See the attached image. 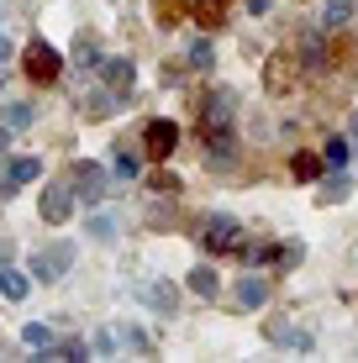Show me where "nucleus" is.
<instances>
[{
    "mask_svg": "<svg viewBox=\"0 0 358 363\" xmlns=\"http://www.w3.org/2000/svg\"><path fill=\"white\" fill-rule=\"evenodd\" d=\"M21 74H27L32 84H58V74H64V53H58L53 43H43V37H32V43L21 48Z\"/></svg>",
    "mask_w": 358,
    "mask_h": 363,
    "instance_id": "f257e3e1",
    "label": "nucleus"
},
{
    "mask_svg": "<svg viewBox=\"0 0 358 363\" xmlns=\"http://www.w3.org/2000/svg\"><path fill=\"white\" fill-rule=\"evenodd\" d=\"M37 216H43L47 227H64V221L74 216V190H69V179L43 184V195H37Z\"/></svg>",
    "mask_w": 358,
    "mask_h": 363,
    "instance_id": "20e7f679",
    "label": "nucleus"
},
{
    "mask_svg": "<svg viewBox=\"0 0 358 363\" xmlns=\"http://www.w3.org/2000/svg\"><path fill=\"white\" fill-rule=\"evenodd\" d=\"M264 300H269V279H264V274H242V279H237V306L258 311Z\"/></svg>",
    "mask_w": 358,
    "mask_h": 363,
    "instance_id": "ddd939ff",
    "label": "nucleus"
},
{
    "mask_svg": "<svg viewBox=\"0 0 358 363\" xmlns=\"http://www.w3.org/2000/svg\"><path fill=\"white\" fill-rule=\"evenodd\" d=\"M116 342H121V347H132V353H147V347H153L142 327H121V332H116Z\"/></svg>",
    "mask_w": 358,
    "mask_h": 363,
    "instance_id": "393cba45",
    "label": "nucleus"
},
{
    "mask_svg": "<svg viewBox=\"0 0 358 363\" xmlns=\"http://www.w3.org/2000/svg\"><path fill=\"white\" fill-rule=\"evenodd\" d=\"M174 147H179V127H174L169 116H153V121L142 127V153H147V158H169Z\"/></svg>",
    "mask_w": 358,
    "mask_h": 363,
    "instance_id": "0eeeda50",
    "label": "nucleus"
},
{
    "mask_svg": "<svg viewBox=\"0 0 358 363\" xmlns=\"http://www.w3.org/2000/svg\"><path fill=\"white\" fill-rule=\"evenodd\" d=\"M69 190H74V200H84V206L106 200V169H101V164H90V158L69 164Z\"/></svg>",
    "mask_w": 358,
    "mask_h": 363,
    "instance_id": "39448f33",
    "label": "nucleus"
},
{
    "mask_svg": "<svg viewBox=\"0 0 358 363\" xmlns=\"http://www.w3.org/2000/svg\"><path fill=\"white\" fill-rule=\"evenodd\" d=\"M11 53H16V48H11V37L0 32V64H11Z\"/></svg>",
    "mask_w": 358,
    "mask_h": 363,
    "instance_id": "2f4dec72",
    "label": "nucleus"
},
{
    "mask_svg": "<svg viewBox=\"0 0 358 363\" xmlns=\"http://www.w3.org/2000/svg\"><path fill=\"white\" fill-rule=\"evenodd\" d=\"M6 147H11V127L0 121V153H6Z\"/></svg>",
    "mask_w": 358,
    "mask_h": 363,
    "instance_id": "72a5a7b5",
    "label": "nucleus"
},
{
    "mask_svg": "<svg viewBox=\"0 0 358 363\" xmlns=\"http://www.w3.org/2000/svg\"><path fill=\"white\" fill-rule=\"evenodd\" d=\"M111 100H116V90H90V95H79V116H84V121H106L111 111H116Z\"/></svg>",
    "mask_w": 358,
    "mask_h": 363,
    "instance_id": "4468645a",
    "label": "nucleus"
},
{
    "mask_svg": "<svg viewBox=\"0 0 358 363\" xmlns=\"http://www.w3.org/2000/svg\"><path fill=\"white\" fill-rule=\"evenodd\" d=\"M269 6H274V0H248V11H253V16H269Z\"/></svg>",
    "mask_w": 358,
    "mask_h": 363,
    "instance_id": "473e14b6",
    "label": "nucleus"
},
{
    "mask_svg": "<svg viewBox=\"0 0 358 363\" xmlns=\"http://www.w3.org/2000/svg\"><path fill=\"white\" fill-rule=\"evenodd\" d=\"M37 179H43V164H37V158H11L6 174H0V200L27 190V184H37Z\"/></svg>",
    "mask_w": 358,
    "mask_h": 363,
    "instance_id": "9d476101",
    "label": "nucleus"
},
{
    "mask_svg": "<svg viewBox=\"0 0 358 363\" xmlns=\"http://www.w3.org/2000/svg\"><path fill=\"white\" fill-rule=\"evenodd\" d=\"M184 11H190V0H153V21L158 27H179Z\"/></svg>",
    "mask_w": 358,
    "mask_h": 363,
    "instance_id": "6ab92c4d",
    "label": "nucleus"
},
{
    "mask_svg": "<svg viewBox=\"0 0 358 363\" xmlns=\"http://www.w3.org/2000/svg\"><path fill=\"white\" fill-rule=\"evenodd\" d=\"M201 242L211 247V253H227V258H242V253H248V232H242L232 216H206Z\"/></svg>",
    "mask_w": 358,
    "mask_h": 363,
    "instance_id": "7ed1b4c3",
    "label": "nucleus"
},
{
    "mask_svg": "<svg viewBox=\"0 0 358 363\" xmlns=\"http://www.w3.org/2000/svg\"><path fill=\"white\" fill-rule=\"evenodd\" d=\"M0 121H6L11 132L32 127V106H27V100H6V111H0Z\"/></svg>",
    "mask_w": 358,
    "mask_h": 363,
    "instance_id": "412c9836",
    "label": "nucleus"
},
{
    "mask_svg": "<svg viewBox=\"0 0 358 363\" xmlns=\"http://www.w3.org/2000/svg\"><path fill=\"white\" fill-rule=\"evenodd\" d=\"M27 290H32L27 269H6V264H0V295H6V300H27Z\"/></svg>",
    "mask_w": 358,
    "mask_h": 363,
    "instance_id": "2eb2a0df",
    "label": "nucleus"
},
{
    "mask_svg": "<svg viewBox=\"0 0 358 363\" xmlns=\"http://www.w3.org/2000/svg\"><path fill=\"white\" fill-rule=\"evenodd\" d=\"M190 290L201 295V300H216V290H221V279H216V269L211 264H201V269H190Z\"/></svg>",
    "mask_w": 358,
    "mask_h": 363,
    "instance_id": "a211bd4d",
    "label": "nucleus"
},
{
    "mask_svg": "<svg viewBox=\"0 0 358 363\" xmlns=\"http://www.w3.org/2000/svg\"><path fill=\"white\" fill-rule=\"evenodd\" d=\"M264 342H274V347H290V353H311V347H316V337L306 332V327H290V321L269 316V321H264Z\"/></svg>",
    "mask_w": 358,
    "mask_h": 363,
    "instance_id": "6e6552de",
    "label": "nucleus"
},
{
    "mask_svg": "<svg viewBox=\"0 0 358 363\" xmlns=\"http://www.w3.org/2000/svg\"><path fill=\"white\" fill-rule=\"evenodd\" d=\"M353 16V0H327V27H342Z\"/></svg>",
    "mask_w": 358,
    "mask_h": 363,
    "instance_id": "c85d7f7f",
    "label": "nucleus"
},
{
    "mask_svg": "<svg viewBox=\"0 0 358 363\" xmlns=\"http://www.w3.org/2000/svg\"><path fill=\"white\" fill-rule=\"evenodd\" d=\"M142 300L158 311V316H174V306H179V290L169 279H153V284H142Z\"/></svg>",
    "mask_w": 358,
    "mask_h": 363,
    "instance_id": "f8f14e48",
    "label": "nucleus"
},
{
    "mask_svg": "<svg viewBox=\"0 0 358 363\" xmlns=\"http://www.w3.org/2000/svg\"><path fill=\"white\" fill-rule=\"evenodd\" d=\"M147 190H153V195H179V179H174V174H153Z\"/></svg>",
    "mask_w": 358,
    "mask_h": 363,
    "instance_id": "c756f323",
    "label": "nucleus"
},
{
    "mask_svg": "<svg viewBox=\"0 0 358 363\" xmlns=\"http://www.w3.org/2000/svg\"><path fill=\"white\" fill-rule=\"evenodd\" d=\"M74 58H79V69H95V64H101V43H95V37H79Z\"/></svg>",
    "mask_w": 358,
    "mask_h": 363,
    "instance_id": "a878e982",
    "label": "nucleus"
},
{
    "mask_svg": "<svg viewBox=\"0 0 358 363\" xmlns=\"http://www.w3.org/2000/svg\"><path fill=\"white\" fill-rule=\"evenodd\" d=\"M111 169H116L121 179H138V174H142V164H138V153H127V143H121V153H116V164H111Z\"/></svg>",
    "mask_w": 358,
    "mask_h": 363,
    "instance_id": "bb28decb",
    "label": "nucleus"
},
{
    "mask_svg": "<svg viewBox=\"0 0 358 363\" xmlns=\"http://www.w3.org/2000/svg\"><path fill=\"white\" fill-rule=\"evenodd\" d=\"M95 74H101L106 90H116V95H127L132 84H138V64H132V58H121V53H101Z\"/></svg>",
    "mask_w": 358,
    "mask_h": 363,
    "instance_id": "1a4fd4ad",
    "label": "nucleus"
},
{
    "mask_svg": "<svg viewBox=\"0 0 358 363\" xmlns=\"http://www.w3.org/2000/svg\"><path fill=\"white\" fill-rule=\"evenodd\" d=\"M348 153H353V143H348V137H327V147H322V164L342 169V164H348Z\"/></svg>",
    "mask_w": 358,
    "mask_h": 363,
    "instance_id": "4be33fe9",
    "label": "nucleus"
},
{
    "mask_svg": "<svg viewBox=\"0 0 358 363\" xmlns=\"http://www.w3.org/2000/svg\"><path fill=\"white\" fill-rule=\"evenodd\" d=\"M84 232H90L95 242H116V216H111V211H90V216H84Z\"/></svg>",
    "mask_w": 358,
    "mask_h": 363,
    "instance_id": "f3484780",
    "label": "nucleus"
},
{
    "mask_svg": "<svg viewBox=\"0 0 358 363\" xmlns=\"http://www.w3.org/2000/svg\"><path fill=\"white\" fill-rule=\"evenodd\" d=\"M295 179H306V184H311V179H322V158H316V153H295Z\"/></svg>",
    "mask_w": 358,
    "mask_h": 363,
    "instance_id": "b1692460",
    "label": "nucleus"
},
{
    "mask_svg": "<svg viewBox=\"0 0 358 363\" xmlns=\"http://www.w3.org/2000/svg\"><path fill=\"white\" fill-rule=\"evenodd\" d=\"M316 200H322V206H332V200H348V174H327V184H322V195H316Z\"/></svg>",
    "mask_w": 358,
    "mask_h": 363,
    "instance_id": "5701e85b",
    "label": "nucleus"
},
{
    "mask_svg": "<svg viewBox=\"0 0 358 363\" xmlns=\"http://www.w3.org/2000/svg\"><path fill=\"white\" fill-rule=\"evenodd\" d=\"M90 353H101V358H111V353H116V332H95Z\"/></svg>",
    "mask_w": 358,
    "mask_h": 363,
    "instance_id": "7c9ffc66",
    "label": "nucleus"
},
{
    "mask_svg": "<svg viewBox=\"0 0 358 363\" xmlns=\"http://www.w3.org/2000/svg\"><path fill=\"white\" fill-rule=\"evenodd\" d=\"M232 127V95H206L201 100V132Z\"/></svg>",
    "mask_w": 358,
    "mask_h": 363,
    "instance_id": "9b49d317",
    "label": "nucleus"
},
{
    "mask_svg": "<svg viewBox=\"0 0 358 363\" xmlns=\"http://www.w3.org/2000/svg\"><path fill=\"white\" fill-rule=\"evenodd\" d=\"M190 16H195V27H201V32H216L221 16H227V6H221V0H195Z\"/></svg>",
    "mask_w": 358,
    "mask_h": 363,
    "instance_id": "dca6fc26",
    "label": "nucleus"
},
{
    "mask_svg": "<svg viewBox=\"0 0 358 363\" xmlns=\"http://www.w3.org/2000/svg\"><path fill=\"white\" fill-rule=\"evenodd\" d=\"M295 79H301V64H295V53H285V48H279V53L264 64V90H269V95H290Z\"/></svg>",
    "mask_w": 358,
    "mask_h": 363,
    "instance_id": "423d86ee",
    "label": "nucleus"
},
{
    "mask_svg": "<svg viewBox=\"0 0 358 363\" xmlns=\"http://www.w3.org/2000/svg\"><path fill=\"white\" fill-rule=\"evenodd\" d=\"M184 64H190V69H211V64H216V53H211V43H206V37H201V43H195V48H190V58H184Z\"/></svg>",
    "mask_w": 358,
    "mask_h": 363,
    "instance_id": "cd10ccee",
    "label": "nucleus"
},
{
    "mask_svg": "<svg viewBox=\"0 0 358 363\" xmlns=\"http://www.w3.org/2000/svg\"><path fill=\"white\" fill-rule=\"evenodd\" d=\"M69 269H74V242H64V237H58V242H43L27 258V274H32V279H43V284H58Z\"/></svg>",
    "mask_w": 358,
    "mask_h": 363,
    "instance_id": "f03ea898",
    "label": "nucleus"
},
{
    "mask_svg": "<svg viewBox=\"0 0 358 363\" xmlns=\"http://www.w3.org/2000/svg\"><path fill=\"white\" fill-rule=\"evenodd\" d=\"M21 342L37 347V353H47V347H53V327H47V321H27V327H21Z\"/></svg>",
    "mask_w": 358,
    "mask_h": 363,
    "instance_id": "aec40b11",
    "label": "nucleus"
}]
</instances>
